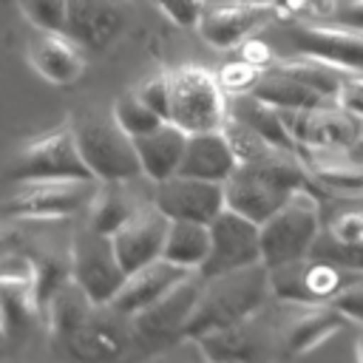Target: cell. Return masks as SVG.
<instances>
[{"instance_id": "d590c367", "label": "cell", "mask_w": 363, "mask_h": 363, "mask_svg": "<svg viewBox=\"0 0 363 363\" xmlns=\"http://www.w3.org/2000/svg\"><path fill=\"white\" fill-rule=\"evenodd\" d=\"M176 26H184V28H199L204 11H207V0H153Z\"/></svg>"}, {"instance_id": "ac0fdd59", "label": "cell", "mask_w": 363, "mask_h": 363, "mask_svg": "<svg viewBox=\"0 0 363 363\" xmlns=\"http://www.w3.org/2000/svg\"><path fill=\"white\" fill-rule=\"evenodd\" d=\"M167 230H170V218L153 204V199L147 204H142L111 238L116 247V255L125 267V272H136L153 261L164 258V244H167Z\"/></svg>"}, {"instance_id": "8d00e7d4", "label": "cell", "mask_w": 363, "mask_h": 363, "mask_svg": "<svg viewBox=\"0 0 363 363\" xmlns=\"http://www.w3.org/2000/svg\"><path fill=\"white\" fill-rule=\"evenodd\" d=\"M335 306H337L349 320L363 323V275H360L357 281H352V284L335 298Z\"/></svg>"}, {"instance_id": "4dcf8cb0", "label": "cell", "mask_w": 363, "mask_h": 363, "mask_svg": "<svg viewBox=\"0 0 363 363\" xmlns=\"http://www.w3.org/2000/svg\"><path fill=\"white\" fill-rule=\"evenodd\" d=\"M309 258H318V261H326L332 267H340V269H349V272H360L363 275V241H349V238H340L332 233V227L326 224L309 252Z\"/></svg>"}, {"instance_id": "83f0119b", "label": "cell", "mask_w": 363, "mask_h": 363, "mask_svg": "<svg viewBox=\"0 0 363 363\" xmlns=\"http://www.w3.org/2000/svg\"><path fill=\"white\" fill-rule=\"evenodd\" d=\"M94 301L88 298V292L71 278L45 306V318H48V329L54 335V340H60L62 346L77 335V329L88 320V315L94 312Z\"/></svg>"}, {"instance_id": "ffe728a7", "label": "cell", "mask_w": 363, "mask_h": 363, "mask_svg": "<svg viewBox=\"0 0 363 363\" xmlns=\"http://www.w3.org/2000/svg\"><path fill=\"white\" fill-rule=\"evenodd\" d=\"M281 119L298 145L309 147H349L360 136L363 119L340 105L318 111H281Z\"/></svg>"}, {"instance_id": "484cf974", "label": "cell", "mask_w": 363, "mask_h": 363, "mask_svg": "<svg viewBox=\"0 0 363 363\" xmlns=\"http://www.w3.org/2000/svg\"><path fill=\"white\" fill-rule=\"evenodd\" d=\"M252 96H258L261 102H267L278 111H318V108H326V105H337V102H329L315 88H309V85L298 82L295 77L284 74L281 68L264 71L261 79L252 88Z\"/></svg>"}, {"instance_id": "44dd1931", "label": "cell", "mask_w": 363, "mask_h": 363, "mask_svg": "<svg viewBox=\"0 0 363 363\" xmlns=\"http://www.w3.org/2000/svg\"><path fill=\"white\" fill-rule=\"evenodd\" d=\"M278 6H258V3H233L224 0L218 6H210L199 23V34L213 48H235L250 34H255L261 26H267L275 17Z\"/></svg>"}, {"instance_id": "9c48e42d", "label": "cell", "mask_w": 363, "mask_h": 363, "mask_svg": "<svg viewBox=\"0 0 363 363\" xmlns=\"http://www.w3.org/2000/svg\"><path fill=\"white\" fill-rule=\"evenodd\" d=\"M201 284H204V278L196 272L184 284H179L170 295H164L159 303L133 315L130 318L133 349L150 354V352H162V349L173 346L176 340H184V329L199 303Z\"/></svg>"}, {"instance_id": "d6986e66", "label": "cell", "mask_w": 363, "mask_h": 363, "mask_svg": "<svg viewBox=\"0 0 363 363\" xmlns=\"http://www.w3.org/2000/svg\"><path fill=\"white\" fill-rule=\"evenodd\" d=\"M128 0H68L65 34L85 51H105L128 26Z\"/></svg>"}, {"instance_id": "60d3db41", "label": "cell", "mask_w": 363, "mask_h": 363, "mask_svg": "<svg viewBox=\"0 0 363 363\" xmlns=\"http://www.w3.org/2000/svg\"><path fill=\"white\" fill-rule=\"evenodd\" d=\"M360 218H363V210H360Z\"/></svg>"}, {"instance_id": "30bf717a", "label": "cell", "mask_w": 363, "mask_h": 363, "mask_svg": "<svg viewBox=\"0 0 363 363\" xmlns=\"http://www.w3.org/2000/svg\"><path fill=\"white\" fill-rule=\"evenodd\" d=\"M357 278L360 272H349L318 258H303L269 269V289L281 303H335V298Z\"/></svg>"}, {"instance_id": "ba28073f", "label": "cell", "mask_w": 363, "mask_h": 363, "mask_svg": "<svg viewBox=\"0 0 363 363\" xmlns=\"http://www.w3.org/2000/svg\"><path fill=\"white\" fill-rule=\"evenodd\" d=\"M68 252H71V275L88 292V298L96 306L113 303V298L128 281V272L116 255L113 238L85 224L74 230Z\"/></svg>"}, {"instance_id": "2e32d148", "label": "cell", "mask_w": 363, "mask_h": 363, "mask_svg": "<svg viewBox=\"0 0 363 363\" xmlns=\"http://www.w3.org/2000/svg\"><path fill=\"white\" fill-rule=\"evenodd\" d=\"M153 204L170 218V221H201L210 224L227 210L224 184L204 182L193 176H173L167 182H159L153 190Z\"/></svg>"}, {"instance_id": "74e56055", "label": "cell", "mask_w": 363, "mask_h": 363, "mask_svg": "<svg viewBox=\"0 0 363 363\" xmlns=\"http://www.w3.org/2000/svg\"><path fill=\"white\" fill-rule=\"evenodd\" d=\"M335 20L340 26H349V28L363 31V0H337Z\"/></svg>"}, {"instance_id": "f1b7e54d", "label": "cell", "mask_w": 363, "mask_h": 363, "mask_svg": "<svg viewBox=\"0 0 363 363\" xmlns=\"http://www.w3.org/2000/svg\"><path fill=\"white\" fill-rule=\"evenodd\" d=\"M142 204H136L128 190L125 182H99V190L88 207V227H94L96 233L113 235Z\"/></svg>"}, {"instance_id": "4316f807", "label": "cell", "mask_w": 363, "mask_h": 363, "mask_svg": "<svg viewBox=\"0 0 363 363\" xmlns=\"http://www.w3.org/2000/svg\"><path fill=\"white\" fill-rule=\"evenodd\" d=\"M210 224L201 221H170L167 244H164V261L184 267L190 272H201V267L210 258Z\"/></svg>"}, {"instance_id": "e0dca14e", "label": "cell", "mask_w": 363, "mask_h": 363, "mask_svg": "<svg viewBox=\"0 0 363 363\" xmlns=\"http://www.w3.org/2000/svg\"><path fill=\"white\" fill-rule=\"evenodd\" d=\"M286 306L289 312L275 326H278V349L289 357L309 354L349 323V318L335 303H286Z\"/></svg>"}, {"instance_id": "d6a6232c", "label": "cell", "mask_w": 363, "mask_h": 363, "mask_svg": "<svg viewBox=\"0 0 363 363\" xmlns=\"http://www.w3.org/2000/svg\"><path fill=\"white\" fill-rule=\"evenodd\" d=\"M224 133H227L230 147H233V153H235V159H238V167H241V164L261 162V159H267L272 150H281V147L269 145L261 133H255L250 125H244V122L235 119V116H227V122H224Z\"/></svg>"}, {"instance_id": "4fadbf2b", "label": "cell", "mask_w": 363, "mask_h": 363, "mask_svg": "<svg viewBox=\"0 0 363 363\" xmlns=\"http://www.w3.org/2000/svg\"><path fill=\"white\" fill-rule=\"evenodd\" d=\"M207 363H269L278 349V326L264 318V309L235 326L196 340Z\"/></svg>"}, {"instance_id": "6da1fadb", "label": "cell", "mask_w": 363, "mask_h": 363, "mask_svg": "<svg viewBox=\"0 0 363 363\" xmlns=\"http://www.w3.org/2000/svg\"><path fill=\"white\" fill-rule=\"evenodd\" d=\"M269 298H272L269 269L264 264L235 269L227 275H216V278H204L199 303L184 329V340L196 343L213 332L235 326V323L258 315Z\"/></svg>"}, {"instance_id": "f546056e", "label": "cell", "mask_w": 363, "mask_h": 363, "mask_svg": "<svg viewBox=\"0 0 363 363\" xmlns=\"http://www.w3.org/2000/svg\"><path fill=\"white\" fill-rule=\"evenodd\" d=\"M230 116L241 119L244 125H250L255 133H261L269 145H275L281 150H295L298 147V142L292 139V133L286 130V125L281 119V111L272 108V105H267V102H261L252 94L238 96L235 99V108L230 111Z\"/></svg>"}, {"instance_id": "7402d4cb", "label": "cell", "mask_w": 363, "mask_h": 363, "mask_svg": "<svg viewBox=\"0 0 363 363\" xmlns=\"http://www.w3.org/2000/svg\"><path fill=\"white\" fill-rule=\"evenodd\" d=\"M190 275H196V272H190L184 267H176V264H170L164 258L162 261H153V264H147V267H142V269H136V272L128 275L125 286L119 289V295L113 298L111 306L116 312L133 318V315L145 312L147 306L159 303L179 284H184Z\"/></svg>"}, {"instance_id": "5bb4252c", "label": "cell", "mask_w": 363, "mask_h": 363, "mask_svg": "<svg viewBox=\"0 0 363 363\" xmlns=\"http://www.w3.org/2000/svg\"><path fill=\"white\" fill-rule=\"evenodd\" d=\"M133 346L130 318L108 306H94L88 320L65 343L68 354L77 363H119Z\"/></svg>"}, {"instance_id": "f35d334b", "label": "cell", "mask_w": 363, "mask_h": 363, "mask_svg": "<svg viewBox=\"0 0 363 363\" xmlns=\"http://www.w3.org/2000/svg\"><path fill=\"white\" fill-rule=\"evenodd\" d=\"M233 3H258V6H278L281 0H233Z\"/></svg>"}, {"instance_id": "7c38bea8", "label": "cell", "mask_w": 363, "mask_h": 363, "mask_svg": "<svg viewBox=\"0 0 363 363\" xmlns=\"http://www.w3.org/2000/svg\"><path fill=\"white\" fill-rule=\"evenodd\" d=\"M0 309L3 335L9 340L26 337L37 323L43 306L37 298V267L23 252H6L0 267Z\"/></svg>"}, {"instance_id": "d4e9b609", "label": "cell", "mask_w": 363, "mask_h": 363, "mask_svg": "<svg viewBox=\"0 0 363 363\" xmlns=\"http://www.w3.org/2000/svg\"><path fill=\"white\" fill-rule=\"evenodd\" d=\"M187 136L190 133H184L179 125L164 122L153 133L133 139L139 162H142V176H147L153 184L179 176L182 162H184V150H187Z\"/></svg>"}, {"instance_id": "7a4b0ae2", "label": "cell", "mask_w": 363, "mask_h": 363, "mask_svg": "<svg viewBox=\"0 0 363 363\" xmlns=\"http://www.w3.org/2000/svg\"><path fill=\"white\" fill-rule=\"evenodd\" d=\"M309 187L306 173L292 150H272L267 159L241 164L227 182L224 196L227 207L241 213L244 218L264 224L275 210L286 204V199L298 190Z\"/></svg>"}, {"instance_id": "1f68e13d", "label": "cell", "mask_w": 363, "mask_h": 363, "mask_svg": "<svg viewBox=\"0 0 363 363\" xmlns=\"http://www.w3.org/2000/svg\"><path fill=\"white\" fill-rule=\"evenodd\" d=\"M111 113L116 116L119 128H122L130 139H142V136H147V133H153L156 128L164 125V119H162L159 113H153V111L136 96V91L122 94V96L113 102Z\"/></svg>"}, {"instance_id": "52a82bcc", "label": "cell", "mask_w": 363, "mask_h": 363, "mask_svg": "<svg viewBox=\"0 0 363 363\" xmlns=\"http://www.w3.org/2000/svg\"><path fill=\"white\" fill-rule=\"evenodd\" d=\"M230 111L224 108L221 79L201 65H182L173 71L170 122L184 133L221 130Z\"/></svg>"}, {"instance_id": "836d02e7", "label": "cell", "mask_w": 363, "mask_h": 363, "mask_svg": "<svg viewBox=\"0 0 363 363\" xmlns=\"http://www.w3.org/2000/svg\"><path fill=\"white\" fill-rule=\"evenodd\" d=\"M23 14L40 31H65L68 23V0H17Z\"/></svg>"}, {"instance_id": "e575fe53", "label": "cell", "mask_w": 363, "mask_h": 363, "mask_svg": "<svg viewBox=\"0 0 363 363\" xmlns=\"http://www.w3.org/2000/svg\"><path fill=\"white\" fill-rule=\"evenodd\" d=\"M136 96L153 111L159 113L164 122H170V102H173V71H159L153 77H147L142 85L133 88Z\"/></svg>"}, {"instance_id": "5b68a950", "label": "cell", "mask_w": 363, "mask_h": 363, "mask_svg": "<svg viewBox=\"0 0 363 363\" xmlns=\"http://www.w3.org/2000/svg\"><path fill=\"white\" fill-rule=\"evenodd\" d=\"M99 190L96 179H37L17 182L3 199L6 221H62L88 210Z\"/></svg>"}, {"instance_id": "9a60e30c", "label": "cell", "mask_w": 363, "mask_h": 363, "mask_svg": "<svg viewBox=\"0 0 363 363\" xmlns=\"http://www.w3.org/2000/svg\"><path fill=\"white\" fill-rule=\"evenodd\" d=\"M289 45L295 54L306 60H318L323 65L340 68V71H363V31L349 26H315V23H298L289 28Z\"/></svg>"}, {"instance_id": "8fae6325", "label": "cell", "mask_w": 363, "mask_h": 363, "mask_svg": "<svg viewBox=\"0 0 363 363\" xmlns=\"http://www.w3.org/2000/svg\"><path fill=\"white\" fill-rule=\"evenodd\" d=\"M210 258L201 267V278H216V275H227L235 269H247V267H258L264 264V252H261V224L244 218L235 210H224L218 218L210 221Z\"/></svg>"}, {"instance_id": "8992f818", "label": "cell", "mask_w": 363, "mask_h": 363, "mask_svg": "<svg viewBox=\"0 0 363 363\" xmlns=\"http://www.w3.org/2000/svg\"><path fill=\"white\" fill-rule=\"evenodd\" d=\"M6 173L14 184L37 182V179H88V182L94 179V173L88 170L79 153L74 122H65L48 133L23 142L14 150Z\"/></svg>"}, {"instance_id": "cb8c5ba5", "label": "cell", "mask_w": 363, "mask_h": 363, "mask_svg": "<svg viewBox=\"0 0 363 363\" xmlns=\"http://www.w3.org/2000/svg\"><path fill=\"white\" fill-rule=\"evenodd\" d=\"M235 170H238V159L230 147V139H227L224 128L210 130V133H190L187 136L184 162H182V170H179L182 176L224 184Z\"/></svg>"}, {"instance_id": "277c9868", "label": "cell", "mask_w": 363, "mask_h": 363, "mask_svg": "<svg viewBox=\"0 0 363 363\" xmlns=\"http://www.w3.org/2000/svg\"><path fill=\"white\" fill-rule=\"evenodd\" d=\"M74 133L96 182H130L142 176L136 142L119 128L113 113L88 111L74 122Z\"/></svg>"}, {"instance_id": "ab89813d", "label": "cell", "mask_w": 363, "mask_h": 363, "mask_svg": "<svg viewBox=\"0 0 363 363\" xmlns=\"http://www.w3.org/2000/svg\"><path fill=\"white\" fill-rule=\"evenodd\" d=\"M354 357H357V363H363V335H360L357 343H354Z\"/></svg>"}, {"instance_id": "3957f363", "label": "cell", "mask_w": 363, "mask_h": 363, "mask_svg": "<svg viewBox=\"0 0 363 363\" xmlns=\"http://www.w3.org/2000/svg\"><path fill=\"white\" fill-rule=\"evenodd\" d=\"M320 204L309 187L292 193L281 210H275L261 224V252L264 267L275 269L292 261L309 258L320 235Z\"/></svg>"}, {"instance_id": "603a6c76", "label": "cell", "mask_w": 363, "mask_h": 363, "mask_svg": "<svg viewBox=\"0 0 363 363\" xmlns=\"http://www.w3.org/2000/svg\"><path fill=\"white\" fill-rule=\"evenodd\" d=\"M28 62L43 79L71 85L85 71V51L65 31H40L28 45Z\"/></svg>"}]
</instances>
